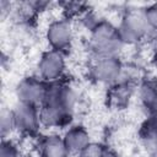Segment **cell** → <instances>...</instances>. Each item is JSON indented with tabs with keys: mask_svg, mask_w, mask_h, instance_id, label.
I'll list each match as a JSON object with an SVG mask.
<instances>
[{
	"mask_svg": "<svg viewBox=\"0 0 157 157\" xmlns=\"http://www.w3.org/2000/svg\"><path fill=\"white\" fill-rule=\"evenodd\" d=\"M88 48L94 59L119 56L124 48L118 26L109 20L98 18L90 26Z\"/></svg>",
	"mask_w": 157,
	"mask_h": 157,
	"instance_id": "cell-1",
	"label": "cell"
},
{
	"mask_svg": "<svg viewBox=\"0 0 157 157\" xmlns=\"http://www.w3.org/2000/svg\"><path fill=\"white\" fill-rule=\"evenodd\" d=\"M118 29L125 45L137 44L153 33L146 21L144 9L126 10L118 25Z\"/></svg>",
	"mask_w": 157,
	"mask_h": 157,
	"instance_id": "cell-2",
	"label": "cell"
},
{
	"mask_svg": "<svg viewBox=\"0 0 157 157\" xmlns=\"http://www.w3.org/2000/svg\"><path fill=\"white\" fill-rule=\"evenodd\" d=\"M66 71L65 54L58 50L48 49L44 52L37 64V76L47 83L60 82Z\"/></svg>",
	"mask_w": 157,
	"mask_h": 157,
	"instance_id": "cell-3",
	"label": "cell"
},
{
	"mask_svg": "<svg viewBox=\"0 0 157 157\" xmlns=\"http://www.w3.org/2000/svg\"><path fill=\"white\" fill-rule=\"evenodd\" d=\"M49 83L36 76H26L16 86V97L18 102L40 107L48 94Z\"/></svg>",
	"mask_w": 157,
	"mask_h": 157,
	"instance_id": "cell-4",
	"label": "cell"
},
{
	"mask_svg": "<svg viewBox=\"0 0 157 157\" xmlns=\"http://www.w3.org/2000/svg\"><path fill=\"white\" fill-rule=\"evenodd\" d=\"M11 110L15 123V130L17 132L22 135H33L42 126L39 107L17 101Z\"/></svg>",
	"mask_w": 157,
	"mask_h": 157,
	"instance_id": "cell-5",
	"label": "cell"
},
{
	"mask_svg": "<svg viewBox=\"0 0 157 157\" xmlns=\"http://www.w3.org/2000/svg\"><path fill=\"white\" fill-rule=\"evenodd\" d=\"M45 39L53 50L65 54L74 42V29L67 18H58L52 21L45 29Z\"/></svg>",
	"mask_w": 157,
	"mask_h": 157,
	"instance_id": "cell-6",
	"label": "cell"
},
{
	"mask_svg": "<svg viewBox=\"0 0 157 157\" xmlns=\"http://www.w3.org/2000/svg\"><path fill=\"white\" fill-rule=\"evenodd\" d=\"M124 71V64L119 56L94 59L91 66V76L99 83L113 86L117 83Z\"/></svg>",
	"mask_w": 157,
	"mask_h": 157,
	"instance_id": "cell-7",
	"label": "cell"
},
{
	"mask_svg": "<svg viewBox=\"0 0 157 157\" xmlns=\"http://www.w3.org/2000/svg\"><path fill=\"white\" fill-rule=\"evenodd\" d=\"M39 115L42 126L47 129L69 128L74 118L72 112L50 103H43L39 107Z\"/></svg>",
	"mask_w": 157,
	"mask_h": 157,
	"instance_id": "cell-8",
	"label": "cell"
},
{
	"mask_svg": "<svg viewBox=\"0 0 157 157\" xmlns=\"http://www.w3.org/2000/svg\"><path fill=\"white\" fill-rule=\"evenodd\" d=\"M63 139L70 156H78L88 145L93 142L91 140L88 130L82 125H70L69 128H66Z\"/></svg>",
	"mask_w": 157,
	"mask_h": 157,
	"instance_id": "cell-9",
	"label": "cell"
},
{
	"mask_svg": "<svg viewBox=\"0 0 157 157\" xmlns=\"http://www.w3.org/2000/svg\"><path fill=\"white\" fill-rule=\"evenodd\" d=\"M39 153L42 157H67L70 156L63 135L48 134L39 140Z\"/></svg>",
	"mask_w": 157,
	"mask_h": 157,
	"instance_id": "cell-10",
	"label": "cell"
},
{
	"mask_svg": "<svg viewBox=\"0 0 157 157\" xmlns=\"http://www.w3.org/2000/svg\"><path fill=\"white\" fill-rule=\"evenodd\" d=\"M139 98L150 114L157 112V80H146L139 87Z\"/></svg>",
	"mask_w": 157,
	"mask_h": 157,
	"instance_id": "cell-11",
	"label": "cell"
},
{
	"mask_svg": "<svg viewBox=\"0 0 157 157\" xmlns=\"http://www.w3.org/2000/svg\"><path fill=\"white\" fill-rule=\"evenodd\" d=\"M141 145H142L145 153L148 157H157V131L142 129Z\"/></svg>",
	"mask_w": 157,
	"mask_h": 157,
	"instance_id": "cell-12",
	"label": "cell"
},
{
	"mask_svg": "<svg viewBox=\"0 0 157 157\" xmlns=\"http://www.w3.org/2000/svg\"><path fill=\"white\" fill-rule=\"evenodd\" d=\"M16 131L15 130V123L12 117V110L4 108L0 114V134L1 139H10V135Z\"/></svg>",
	"mask_w": 157,
	"mask_h": 157,
	"instance_id": "cell-13",
	"label": "cell"
},
{
	"mask_svg": "<svg viewBox=\"0 0 157 157\" xmlns=\"http://www.w3.org/2000/svg\"><path fill=\"white\" fill-rule=\"evenodd\" d=\"M0 157H21V150L13 140L1 139Z\"/></svg>",
	"mask_w": 157,
	"mask_h": 157,
	"instance_id": "cell-14",
	"label": "cell"
},
{
	"mask_svg": "<svg viewBox=\"0 0 157 157\" xmlns=\"http://www.w3.org/2000/svg\"><path fill=\"white\" fill-rule=\"evenodd\" d=\"M146 21L152 32H157V2L150 4L144 9Z\"/></svg>",
	"mask_w": 157,
	"mask_h": 157,
	"instance_id": "cell-15",
	"label": "cell"
},
{
	"mask_svg": "<svg viewBox=\"0 0 157 157\" xmlns=\"http://www.w3.org/2000/svg\"><path fill=\"white\" fill-rule=\"evenodd\" d=\"M104 146L97 142H92L91 145H88L80 155L78 157H102Z\"/></svg>",
	"mask_w": 157,
	"mask_h": 157,
	"instance_id": "cell-16",
	"label": "cell"
},
{
	"mask_svg": "<svg viewBox=\"0 0 157 157\" xmlns=\"http://www.w3.org/2000/svg\"><path fill=\"white\" fill-rule=\"evenodd\" d=\"M150 39H151V50H152V54L157 59V32H153L152 36L150 37Z\"/></svg>",
	"mask_w": 157,
	"mask_h": 157,
	"instance_id": "cell-17",
	"label": "cell"
},
{
	"mask_svg": "<svg viewBox=\"0 0 157 157\" xmlns=\"http://www.w3.org/2000/svg\"><path fill=\"white\" fill-rule=\"evenodd\" d=\"M102 157H120V156L114 150H112L109 147H104L103 153H102Z\"/></svg>",
	"mask_w": 157,
	"mask_h": 157,
	"instance_id": "cell-18",
	"label": "cell"
},
{
	"mask_svg": "<svg viewBox=\"0 0 157 157\" xmlns=\"http://www.w3.org/2000/svg\"><path fill=\"white\" fill-rule=\"evenodd\" d=\"M67 157H72V156H67Z\"/></svg>",
	"mask_w": 157,
	"mask_h": 157,
	"instance_id": "cell-19",
	"label": "cell"
}]
</instances>
